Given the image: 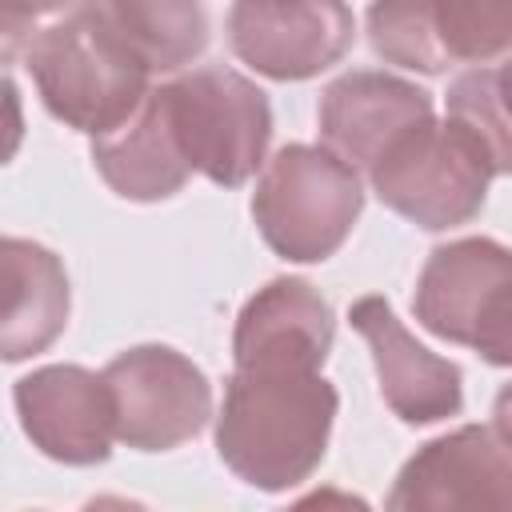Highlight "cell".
Instances as JSON below:
<instances>
[{
  "instance_id": "4",
  "label": "cell",
  "mask_w": 512,
  "mask_h": 512,
  "mask_svg": "<svg viewBox=\"0 0 512 512\" xmlns=\"http://www.w3.org/2000/svg\"><path fill=\"white\" fill-rule=\"evenodd\" d=\"M416 320L484 364L512 368V248L492 236H464L428 252L416 292Z\"/></svg>"
},
{
  "instance_id": "7",
  "label": "cell",
  "mask_w": 512,
  "mask_h": 512,
  "mask_svg": "<svg viewBox=\"0 0 512 512\" xmlns=\"http://www.w3.org/2000/svg\"><path fill=\"white\" fill-rule=\"evenodd\" d=\"M116 440L136 452H168L200 436L212 416V384L200 364L168 344H136L104 364Z\"/></svg>"
},
{
  "instance_id": "20",
  "label": "cell",
  "mask_w": 512,
  "mask_h": 512,
  "mask_svg": "<svg viewBox=\"0 0 512 512\" xmlns=\"http://www.w3.org/2000/svg\"><path fill=\"white\" fill-rule=\"evenodd\" d=\"M492 432L512 448V384H504L492 400Z\"/></svg>"
},
{
  "instance_id": "18",
  "label": "cell",
  "mask_w": 512,
  "mask_h": 512,
  "mask_svg": "<svg viewBox=\"0 0 512 512\" xmlns=\"http://www.w3.org/2000/svg\"><path fill=\"white\" fill-rule=\"evenodd\" d=\"M448 120L460 124L480 144L496 176H512V112L500 100L492 68H468L452 80Z\"/></svg>"
},
{
  "instance_id": "8",
  "label": "cell",
  "mask_w": 512,
  "mask_h": 512,
  "mask_svg": "<svg viewBox=\"0 0 512 512\" xmlns=\"http://www.w3.org/2000/svg\"><path fill=\"white\" fill-rule=\"evenodd\" d=\"M384 512H512V448L484 424H460L404 460Z\"/></svg>"
},
{
  "instance_id": "14",
  "label": "cell",
  "mask_w": 512,
  "mask_h": 512,
  "mask_svg": "<svg viewBox=\"0 0 512 512\" xmlns=\"http://www.w3.org/2000/svg\"><path fill=\"white\" fill-rule=\"evenodd\" d=\"M92 164L116 196L136 200V204L168 200L188 184L192 164L176 140L160 88L148 92V100L128 124L92 140Z\"/></svg>"
},
{
  "instance_id": "2",
  "label": "cell",
  "mask_w": 512,
  "mask_h": 512,
  "mask_svg": "<svg viewBox=\"0 0 512 512\" xmlns=\"http://www.w3.org/2000/svg\"><path fill=\"white\" fill-rule=\"evenodd\" d=\"M336 408L340 396L320 372L232 368L216 416V452L244 484L288 492L320 468Z\"/></svg>"
},
{
  "instance_id": "13",
  "label": "cell",
  "mask_w": 512,
  "mask_h": 512,
  "mask_svg": "<svg viewBox=\"0 0 512 512\" xmlns=\"http://www.w3.org/2000/svg\"><path fill=\"white\" fill-rule=\"evenodd\" d=\"M332 336V304L308 280L276 276L244 300L232 328V364L320 372L332 352Z\"/></svg>"
},
{
  "instance_id": "9",
  "label": "cell",
  "mask_w": 512,
  "mask_h": 512,
  "mask_svg": "<svg viewBox=\"0 0 512 512\" xmlns=\"http://www.w3.org/2000/svg\"><path fill=\"white\" fill-rule=\"evenodd\" d=\"M12 404L24 436L48 460L88 468L112 456L116 412L104 376L80 364H44L16 380Z\"/></svg>"
},
{
  "instance_id": "16",
  "label": "cell",
  "mask_w": 512,
  "mask_h": 512,
  "mask_svg": "<svg viewBox=\"0 0 512 512\" xmlns=\"http://www.w3.org/2000/svg\"><path fill=\"white\" fill-rule=\"evenodd\" d=\"M132 56L156 72H180L208 48V16L188 0H112L100 4Z\"/></svg>"
},
{
  "instance_id": "10",
  "label": "cell",
  "mask_w": 512,
  "mask_h": 512,
  "mask_svg": "<svg viewBox=\"0 0 512 512\" xmlns=\"http://www.w3.org/2000/svg\"><path fill=\"white\" fill-rule=\"evenodd\" d=\"M356 36L348 4H260L240 0L228 8L232 52L268 80H308L332 68Z\"/></svg>"
},
{
  "instance_id": "1",
  "label": "cell",
  "mask_w": 512,
  "mask_h": 512,
  "mask_svg": "<svg viewBox=\"0 0 512 512\" xmlns=\"http://www.w3.org/2000/svg\"><path fill=\"white\" fill-rule=\"evenodd\" d=\"M16 52L44 108L92 140L128 124L152 92V72L116 36L100 4L32 12V32H4V60Z\"/></svg>"
},
{
  "instance_id": "15",
  "label": "cell",
  "mask_w": 512,
  "mask_h": 512,
  "mask_svg": "<svg viewBox=\"0 0 512 512\" xmlns=\"http://www.w3.org/2000/svg\"><path fill=\"white\" fill-rule=\"evenodd\" d=\"M4 324L0 352L8 364L44 352L68 324V272L60 256L36 240L4 236Z\"/></svg>"
},
{
  "instance_id": "12",
  "label": "cell",
  "mask_w": 512,
  "mask_h": 512,
  "mask_svg": "<svg viewBox=\"0 0 512 512\" xmlns=\"http://www.w3.org/2000/svg\"><path fill=\"white\" fill-rule=\"evenodd\" d=\"M352 328L364 336L380 396L404 424H436L464 408V376L448 356L428 352L392 312L384 296H360L348 312Z\"/></svg>"
},
{
  "instance_id": "17",
  "label": "cell",
  "mask_w": 512,
  "mask_h": 512,
  "mask_svg": "<svg viewBox=\"0 0 512 512\" xmlns=\"http://www.w3.org/2000/svg\"><path fill=\"white\" fill-rule=\"evenodd\" d=\"M440 68L484 64L512 52V4L504 0H424Z\"/></svg>"
},
{
  "instance_id": "19",
  "label": "cell",
  "mask_w": 512,
  "mask_h": 512,
  "mask_svg": "<svg viewBox=\"0 0 512 512\" xmlns=\"http://www.w3.org/2000/svg\"><path fill=\"white\" fill-rule=\"evenodd\" d=\"M284 512H372V508H368L364 496H352L344 488H328L324 484V488H312L300 500H292Z\"/></svg>"
},
{
  "instance_id": "22",
  "label": "cell",
  "mask_w": 512,
  "mask_h": 512,
  "mask_svg": "<svg viewBox=\"0 0 512 512\" xmlns=\"http://www.w3.org/2000/svg\"><path fill=\"white\" fill-rule=\"evenodd\" d=\"M492 76H496V88H500V100L508 104V112H512V52L492 68Z\"/></svg>"
},
{
  "instance_id": "21",
  "label": "cell",
  "mask_w": 512,
  "mask_h": 512,
  "mask_svg": "<svg viewBox=\"0 0 512 512\" xmlns=\"http://www.w3.org/2000/svg\"><path fill=\"white\" fill-rule=\"evenodd\" d=\"M80 512H148V508L140 500H128V496H96Z\"/></svg>"
},
{
  "instance_id": "3",
  "label": "cell",
  "mask_w": 512,
  "mask_h": 512,
  "mask_svg": "<svg viewBox=\"0 0 512 512\" xmlns=\"http://www.w3.org/2000/svg\"><path fill=\"white\" fill-rule=\"evenodd\" d=\"M364 212V184L324 144H284L260 172L252 220L264 244L292 264L328 260Z\"/></svg>"
},
{
  "instance_id": "5",
  "label": "cell",
  "mask_w": 512,
  "mask_h": 512,
  "mask_svg": "<svg viewBox=\"0 0 512 512\" xmlns=\"http://www.w3.org/2000/svg\"><path fill=\"white\" fill-rule=\"evenodd\" d=\"M160 92L192 172L220 188H240L264 164L272 104L248 76L224 64H204L160 84Z\"/></svg>"
},
{
  "instance_id": "11",
  "label": "cell",
  "mask_w": 512,
  "mask_h": 512,
  "mask_svg": "<svg viewBox=\"0 0 512 512\" xmlns=\"http://www.w3.org/2000/svg\"><path fill=\"white\" fill-rule=\"evenodd\" d=\"M316 116L324 148L336 152L344 164L372 172L396 140L436 120V108L432 92L404 76L380 68H352L320 92Z\"/></svg>"
},
{
  "instance_id": "6",
  "label": "cell",
  "mask_w": 512,
  "mask_h": 512,
  "mask_svg": "<svg viewBox=\"0 0 512 512\" xmlns=\"http://www.w3.org/2000/svg\"><path fill=\"white\" fill-rule=\"evenodd\" d=\"M492 176L496 172L480 144L452 120H428L412 128L368 172L380 204L428 232H444L480 216Z\"/></svg>"
}]
</instances>
